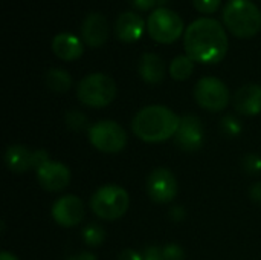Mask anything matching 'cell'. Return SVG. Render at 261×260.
I'll list each match as a JSON object with an SVG mask.
<instances>
[{
	"label": "cell",
	"instance_id": "cell-1",
	"mask_svg": "<svg viewBox=\"0 0 261 260\" xmlns=\"http://www.w3.org/2000/svg\"><path fill=\"white\" fill-rule=\"evenodd\" d=\"M184 46L191 60L205 64H216L225 58L229 40L219 20L202 17L187 28Z\"/></svg>",
	"mask_w": 261,
	"mask_h": 260
},
{
	"label": "cell",
	"instance_id": "cell-2",
	"mask_svg": "<svg viewBox=\"0 0 261 260\" xmlns=\"http://www.w3.org/2000/svg\"><path fill=\"white\" fill-rule=\"evenodd\" d=\"M180 124L171 109L165 106H147L141 109L133 118V133L144 143H164L176 135Z\"/></svg>",
	"mask_w": 261,
	"mask_h": 260
},
{
	"label": "cell",
	"instance_id": "cell-3",
	"mask_svg": "<svg viewBox=\"0 0 261 260\" xmlns=\"http://www.w3.org/2000/svg\"><path fill=\"white\" fill-rule=\"evenodd\" d=\"M226 28L240 38H251L261 29L260 9L251 0H229L223 9Z\"/></svg>",
	"mask_w": 261,
	"mask_h": 260
},
{
	"label": "cell",
	"instance_id": "cell-4",
	"mask_svg": "<svg viewBox=\"0 0 261 260\" xmlns=\"http://www.w3.org/2000/svg\"><path fill=\"white\" fill-rule=\"evenodd\" d=\"M130 205L128 193L115 184L102 185L90 198V210L102 221H116L122 218Z\"/></svg>",
	"mask_w": 261,
	"mask_h": 260
},
{
	"label": "cell",
	"instance_id": "cell-5",
	"mask_svg": "<svg viewBox=\"0 0 261 260\" xmlns=\"http://www.w3.org/2000/svg\"><path fill=\"white\" fill-rule=\"evenodd\" d=\"M76 97L83 104L93 109H101L115 100L116 84L113 78L106 74H90L78 83Z\"/></svg>",
	"mask_w": 261,
	"mask_h": 260
},
{
	"label": "cell",
	"instance_id": "cell-6",
	"mask_svg": "<svg viewBox=\"0 0 261 260\" xmlns=\"http://www.w3.org/2000/svg\"><path fill=\"white\" fill-rule=\"evenodd\" d=\"M147 29L154 41L168 44L182 35L184 20L168 8H156L147 20Z\"/></svg>",
	"mask_w": 261,
	"mask_h": 260
},
{
	"label": "cell",
	"instance_id": "cell-7",
	"mask_svg": "<svg viewBox=\"0 0 261 260\" xmlns=\"http://www.w3.org/2000/svg\"><path fill=\"white\" fill-rule=\"evenodd\" d=\"M90 144L104 153H118L127 144V133L116 121H99L89 129Z\"/></svg>",
	"mask_w": 261,
	"mask_h": 260
},
{
	"label": "cell",
	"instance_id": "cell-8",
	"mask_svg": "<svg viewBox=\"0 0 261 260\" xmlns=\"http://www.w3.org/2000/svg\"><path fill=\"white\" fill-rule=\"evenodd\" d=\"M194 98L200 107L210 112H220L229 104L231 93L222 80L216 77H203L194 87Z\"/></svg>",
	"mask_w": 261,
	"mask_h": 260
},
{
	"label": "cell",
	"instance_id": "cell-9",
	"mask_svg": "<svg viewBox=\"0 0 261 260\" xmlns=\"http://www.w3.org/2000/svg\"><path fill=\"white\" fill-rule=\"evenodd\" d=\"M47 161H50L49 153L43 149L31 152L28 147L15 144L9 146L5 152V164L14 173H24L29 170L37 172Z\"/></svg>",
	"mask_w": 261,
	"mask_h": 260
},
{
	"label": "cell",
	"instance_id": "cell-10",
	"mask_svg": "<svg viewBox=\"0 0 261 260\" xmlns=\"http://www.w3.org/2000/svg\"><path fill=\"white\" fill-rule=\"evenodd\" d=\"M147 193L156 204H168L177 195V179L171 170L159 167L147 178Z\"/></svg>",
	"mask_w": 261,
	"mask_h": 260
},
{
	"label": "cell",
	"instance_id": "cell-11",
	"mask_svg": "<svg viewBox=\"0 0 261 260\" xmlns=\"http://www.w3.org/2000/svg\"><path fill=\"white\" fill-rule=\"evenodd\" d=\"M176 146L184 152H197L205 141V130L200 118L194 115H185L180 118L179 129L174 135Z\"/></svg>",
	"mask_w": 261,
	"mask_h": 260
},
{
	"label": "cell",
	"instance_id": "cell-12",
	"mask_svg": "<svg viewBox=\"0 0 261 260\" xmlns=\"http://www.w3.org/2000/svg\"><path fill=\"white\" fill-rule=\"evenodd\" d=\"M86 216V208L83 201L78 196L67 195L60 198L52 207V218L54 221L66 228L76 227L83 222Z\"/></svg>",
	"mask_w": 261,
	"mask_h": 260
},
{
	"label": "cell",
	"instance_id": "cell-13",
	"mask_svg": "<svg viewBox=\"0 0 261 260\" xmlns=\"http://www.w3.org/2000/svg\"><path fill=\"white\" fill-rule=\"evenodd\" d=\"M37 181L43 190L61 192L70 184V170L61 162L47 161L37 172Z\"/></svg>",
	"mask_w": 261,
	"mask_h": 260
},
{
	"label": "cell",
	"instance_id": "cell-14",
	"mask_svg": "<svg viewBox=\"0 0 261 260\" xmlns=\"http://www.w3.org/2000/svg\"><path fill=\"white\" fill-rule=\"evenodd\" d=\"M109 21L99 12L89 14L81 25V38L83 43L90 48H101L109 40Z\"/></svg>",
	"mask_w": 261,
	"mask_h": 260
},
{
	"label": "cell",
	"instance_id": "cell-15",
	"mask_svg": "<svg viewBox=\"0 0 261 260\" xmlns=\"http://www.w3.org/2000/svg\"><path fill=\"white\" fill-rule=\"evenodd\" d=\"M234 107L239 113L246 116H255L261 113V86L246 84L240 87L234 95Z\"/></svg>",
	"mask_w": 261,
	"mask_h": 260
},
{
	"label": "cell",
	"instance_id": "cell-16",
	"mask_svg": "<svg viewBox=\"0 0 261 260\" xmlns=\"http://www.w3.org/2000/svg\"><path fill=\"white\" fill-rule=\"evenodd\" d=\"M144 29H145L144 18L132 11L122 12L115 23L116 37L124 43H132L139 40L144 34Z\"/></svg>",
	"mask_w": 261,
	"mask_h": 260
},
{
	"label": "cell",
	"instance_id": "cell-17",
	"mask_svg": "<svg viewBox=\"0 0 261 260\" xmlns=\"http://www.w3.org/2000/svg\"><path fill=\"white\" fill-rule=\"evenodd\" d=\"M52 51L58 58L64 61H73L83 55L84 43L70 32H60L52 40Z\"/></svg>",
	"mask_w": 261,
	"mask_h": 260
},
{
	"label": "cell",
	"instance_id": "cell-18",
	"mask_svg": "<svg viewBox=\"0 0 261 260\" xmlns=\"http://www.w3.org/2000/svg\"><path fill=\"white\" fill-rule=\"evenodd\" d=\"M138 70H139L141 78L148 84H159L165 77L164 60L158 54H153V52L142 54L138 63Z\"/></svg>",
	"mask_w": 261,
	"mask_h": 260
},
{
	"label": "cell",
	"instance_id": "cell-19",
	"mask_svg": "<svg viewBox=\"0 0 261 260\" xmlns=\"http://www.w3.org/2000/svg\"><path fill=\"white\" fill-rule=\"evenodd\" d=\"M46 84L57 93H64L72 87V77L67 70L54 67L46 74Z\"/></svg>",
	"mask_w": 261,
	"mask_h": 260
},
{
	"label": "cell",
	"instance_id": "cell-20",
	"mask_svg": "<svg viewBox=\"0 0 261 260\" xmlns=\"http://www.w3.org/2000/svg\"><path fill=\"white\" fill-rule=\"evenodd\" d=\"M193 70H194V60H191L188 55H177L170 64V75L177 81H184L190 78Z\"/></svg>",
	"mask_w": 261,
	"mask_h": 260
},
{
	"label": "cell",
	"instance_id": "cell-21",
	"mask_svg": "<svg viewBox=\"0 0 261 260\" xmlns=\"http://www.w3.org/2000/svg\"><path fill=\"white\" fill-rule=\"evenodd\" d=\"M83 241L92 248H98L106 241V230L98 224H89L83 228Z\"/></svg>",
	"mask_w": 261,
	"mask_h": 260
},
{
	"label": "cell",
	"instance_id": "cell-22",
	"mask_svg": "<svg viewBox=\"0 0 261 260\" xmlns=\"http://www.w3.org/2000/svg\"><path fill=\"white\" fill-rule=\"evenodd\" d=\"M66 124L70 130H75V132H81L84 129H87V124H89V120L87 116L80 112V110H70L66 113Z\"/></svg>",
	"mask_w": 261,
	"mask_h": 260
},
{
	"label": "cell",
	"instance_id": "cell-23",
	"mask_svg": "<svg viewBox=\"0 0 261 260\" xmlns=\"http://www.w3.org/2000/svg\"><path fill=\"white\" fill-rule=\"evenodd\" d=\"M220 129H222V132H223L226 136L236 138V136H239V135L242 133V123H240L236 116L226 115V116H223L222 121H220Z\"/></svg>",
	"mask_w": 261,
	"mask_h": 260
},
{
	"label": "cell",
	"instance_id": "cell-24",
	"mask_svg": "<svg viewBox=\"0 0 261 260\" xmlns=\"http://www.w3.org/2000/svg\"><path fill=\"white\" fill-rule=\"evenodd\" d=\"M243 169L249 175H260L261 173V156L258 155H246L243 158Z\"/></svg>",
	"mask_w": 261,
	"mask_h": 260
},
{
	"label": "cell",
	"instance_id": "cell-25",
	"mask_svg": "<svg viewBox=\"0 0 261 260\" xmlns=\"http://www.w3.org/2000/svg\"><path fill=\"white\" fill-rule=\"evenodd\" d=\"M162 254L165 260H184L185 259V251L179 244H167L162 248Z\"/></svg>",
	"mask_w": 261,
	"mask_h": 260
},
{
	"label": "cell",
	"instance_id": "cell-26",
	"mask_svg": "<svg viewBox=\"0 0 261 260\" xmlns=\"http://www.w3.org/2000/svg\"><path fill=\"white\" fill-rule=\"evenodd\" d=\"M222 0H193L196 9L203 14H213L219 9Z\"/></svg>",
	"mask_w": 261,
	"mask_h": 260
},
{
	"label": "cell",
	"instance_id": "cell-27",
	"mask_svg": "<svg viewBox=\"0 0 261 260\" xmlns=\"http://www.w3.org/2000/svg\"><path fill=\"white\" fill-rule=\"evenodd\" d=\"M144 260H165L164 259V254H162V248L156 247V245H151L148 247L144 254H142Z\"/></svg>",
	"mask_w": 261,
	"mask_h": 260
},
{
	"label": "cell",
	"instance_id": "cell-28",
	"mask_svg": "<svg viewBox=\"0 0 261 260\" xmlns=\"http://www.w3.org/2000/svg\"><path fill=\"white\" fill-rule=\"evenodd\" d=\"M118 260H144L142 254H139L138 251L132 250V248H125L119 253Z\"/></svg>",
	"mask_w": 261,
	"mask_h": 260
},
{
	"label": "cell",
	"instance_id": "cell-29",
	"mask_svg": "<svg viewBox=\"0 0 261 260\" xmlns=\"http://www.w3.org/2000/svg\"><path fill=\"white\" fill-rule=\"evenodd\" d=\"M130 3L139 11H148L156 6L158 0H130Z\"/></svg>",
	"mask_w": 261,
	"mask_h": 260
},
{
	"label": "cell",
	"instance_id": "cell-30",
	"mask_svg": "<svg viewBox=\"0 0 261 260\" xmlns=\"http://www.w3.org/2000/svg\"><path fill=\"white\" fill-rule=\"evenodd\" d=\"M249 195H251V199H252L254 202L261 204V182H257V184H254V185L251 187Z\"/></svg>",
	"mask_w": 261,
	"mask_h": 260
},
{
	"label": "cell",
	"instance_id": "cell-31",
	"mask_svg": "<svg viewBox=\"0 0 261 260\" xmlns=\"http://www.w3.org/2000/svg\"><path fill=\"white\" fill-rule=\"evenodd\" d=\"M170 218L174 221V222H180L184 218H185V210L182 207H174L171 211H170Z\"/></svg>",
	"mask_w": 261,
	"mask_h": 260
},
{
	"label": "cell",
	"instance_id": "cell-32",
	"mask_svg": "<svg viewBox=\"0 0 261 260\" xmlns=\"http://www.w3.org/2000/svg\"><path fill=\"white\" fill-rule=\"evenodd\" d=\"M67 260H98V259H96V256H95V254L84 251V253H80V254H76V256H72L70 259H67Z\"/></svg>",
	"mask_w": 261,
	"mask_h": 260
},
{
	"label": "cell",
	"instance_id": "cell-33",
	"mask_svg": "<svg viewBox=\"0 0 261 260\" xmlns=\"http://www.w3.org/2000/svg\"><path fill=\"white\" fill-rule=\"evenodd\" d=\"M0 260H18L12 253H8V251H3L0 254Z\"/></svg>",
	"mask_w": 261,
	"mask_h": 260
}]
</instances>
